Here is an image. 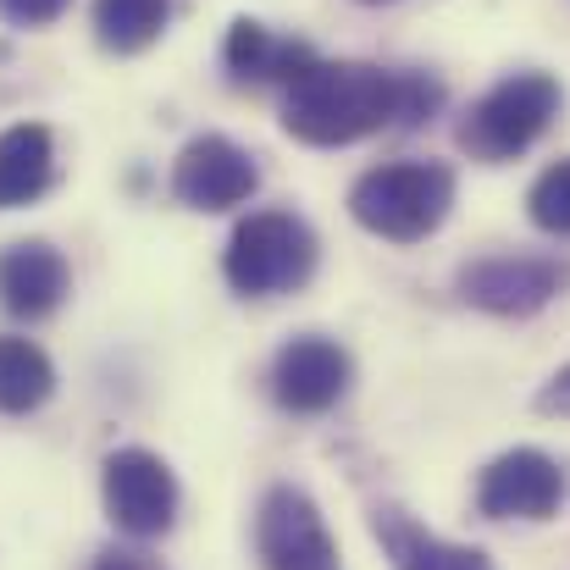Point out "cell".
<instances>
[{
  "instance_id": "obj_1",
  "label": "cell",
  "mask_w": 570,
  "mask_h": 570,
  "mask_svg": "<svg viewBox=\"0 0 570 570\" xmlns=\"http://www.w3.org/2000/svg\"><path fill=\"white\" fill-rule=\"evenodd\" d=\"M443 83L421 67H372V61H311L283 95V128L299 145L338 150L372 134H404L432 122Z\"/></svg>"
},
{
  "instance_id": "obj_3",
  "label": "cell",
  "mask_w": 570,
  "mask_h": 570,
  "mask_svg": "<svg viewBox=\"0 0 570 570\" xmlns=\"http://www.w3.org/2000/svg\"><path fill=\"white\" fill-rule=\"evenodd\" d=\"M566 89L554 72L543 67H521L510 78H499L465 117H460V150L482 167H504L515 156H527L560 117Z\"/></svg>"
},
{
  "instance_id": "obj_5",
  "label": "cell",
  "mask_w": 570,
  "mask_h": 570,
  "mask_svg": "<svg viewBox=\"0 0 570 570\" xmlns=\"http://www.w3.org/2000/svg\"><path fill=\"white\" fill-rule=\"evenodd\" d=\"M570 283V266L554 255H482L471 266H460L454 294L499 322H527L538 311H549Z\"/></svg>"
},
{
  "instance_id": "obj_4",
  "label": "cell",
  "mask_w": 570,
  "mask_h": 570,
  "mask_svg": "<svg viewBox=\"0 0 570 570\" xmlns=\"http://www.w3.org/2000/svg\"><path fill=\"white\" fill-rule=\"evenodd\" d=\"M311 272H316V233L294 210L244 216L233 227V238H227V255H222V277L244 299L294 294V288L311 283Z\"/></svg>"
},
{
  "instance_id": "obj_6",
  "label": "cell",
  "mask_w": 570,
  "mask_h": 570,
  "mask_svg": "<svg viewBox=\"0 0 570 570\" xmlns=\"http://www.w3.org/2000/svg\"><path fill=\"white\" fill-rule=\"evenodd\" d=\"M566 499V465L532 443H515L476 471V515L482 521H554Z\"/></svg>"
},
{
  "instance_id": "obj_8",
  "label": "cell",
  "mask_w": 570,
  "mask_h": 570,
  "mask_svg": "<svg viewBox=\"0 0 570 570\" xmlns=\"http://www.w3.org/2000/svg\"><path fill=\"white\" fill-rule=\"evenodd\" d=\"M255 554H261V570H344L316 499L288 482L266 488L255 510Z\"/></svg>"
},
{
  "instance_id": "obj_20",
  "label": "cell",
  "mask_w": 570,
  "mask_h": 570,
  "mask_svg": "<svg viewBox=\"0 0 570 570\" xmlns=\"http://www.w3.org/2000/svg\"><path fill=\"white\" fill-rule=\"evenodd\" d=\"M95 570H167L156 554H145V549H106Z\"/></svg>"
},
{
  "instance_id": "obj_18",
  "label": "cell",
  "mask_w": 570,
  "mask_h": 570,
  "mask_svg": "<svg viewBox=\"0 0 570 570\" xmlns=\"http://www.w3.org/2000/svg\"><path fill=\"white\" fill-rule=\"evenodd\" d=\"M67 6H72V0H0V17L17 22V28H45V22H56Z\"/></svg>"
},
{
  "instance_id": "obj_9",
  "label": "cell",
  "mask_w": 570,
  "mask_h": 570,
  "mask_svg": "<svg viewBox=\"0 0 570 570\" xmlns=\"http://www.w3.org/2000/svg\"><path fill=\"white\" fill-rule=\"evenodd\" d=\"M355 382V361L327 333H299L272 361V399L288 415H327Z\"/></svg>"
},
{
  "instance_id": "obj_11",
  "label": "cell",
  "mask_w": 570,
  "mask_h": 570,
  "mask_svg": "<svg viewBox=\"0 0 570 570\" xmlns=\"http://www.w3.org/2000/svg\"><path fill=\"white\" fill-rule=\"evenodd\" d=\"M72 288V272L61 261L56 244L45 238H22V244H6L0 249V305L22 322H45L50 311H61Z\"/></svg>"
},
{
  "instance_id": "obj_12",
  "label": "cell",
  "mask_w": 570,
  "mask_h": 570,
  "mask_svg": "<svg viewBox=\"0 0 570 570\" xmlns=\"http://www.w3.org/2000/svg\"><path fill=\"white\" fill-rule=\"evenodd\" d=\"M372 538H377L382 560L393 570H493V560L476 543H454L426 532L410 510L399 504H377L372 510Z\"/></svg>"
},
{
  "instance_id": "obj_13",
  "label": "cell",
  "mask_w": 570,
  "mask_h": 570,
  "mask_svg": "<svg viewBox=\"0 0 570 570\" xmlns=\"http://www.w3.org/2000/svg\"><path fill=\"white\" fill-rule=\"evenodd\" d=\"M222 61H227V72H233L238 83H283V89H288V83L316 61V50H311L305 39L272 33V28L255 22V17H238V22L227 28Z\"/></svg>"
},
{
  "instance_id": "obj_16",
  "label": "cell",
  "mask_w": 570,
  "mask_h": 570,
  "mask_svg": "<svg viewBox=\"0 0 570 570\" xmlns=\"http://www.w3.org/2000/svg\"><path fill=\"white\" fill-rule=\"evenodd\" d=\"M173 22V0H95V39L111 56L150 50Z\"/></svg>"
},
{
  "instance_id": "obj_21",
  "label": "cell",
  "mask_w": 570,
  "mask_h": 570,
  "mask_svg": "<svg viewBox=\"0 0 570 570\" xmlns=\"http://www.w3.org/2000/svg\"><path fill=\"white\" fill-rule=\"evenodd\" d=\"M361 6H393V0H361Z\"/></svg>"
},
{
  "instance_id": "obj_10",
  "label": "cell",
  "mask_w": 570,
  "mask_h": 570,
  "mask_svg": "<svg viewBox=\"0 0 570 570\" xmlns=\"http://www.w3.org/2000/svg\"><path fill=\"white\" fill-rule=\"evenodd\" d=\"M261 189V167L244 145L222 139V134H199L184 145L178 167H173V194L189 210H233Z\"/></svg>"
},
{
  "instance_id": "obj_15",
  "label": "cell",
  "mask_w": 570,
  "mask_h": 570,
  "mask_svg": "<svg viewBox=\"0 0 570 570\" xmlns=\"http://www.w3.org/2000/svg\"><path fill=\"white\" fill-rule=\"evenodd\" d=\"M56 393V366L33 338H0V415H33Z\"/></svg>"
},
{
  "instance_id": "obj_7",
  "label": "cell",
  "mask_w": 570,
  "mask_h": 570,
  "mask_svg": "<svg viewBox=\"0 0 570 570\" xmlns=\"http://www.w3.org/2000/svg\"><path fill=\"white\" fill-rule=\"evenodd\" d=\"M100 499L117 532L128 538H161L178 521V476L156 449H111L100 465Z\"/></svg>"
},
{
  "instance_id": "obj_19",
  "label": "cell",
  "mask_w": 570,
  "mask_h": 570,
  "mask_svg": "<svg viewBox=\"0 0 570 570\" xmlns=\"http://www.w3.org/2000/svg\"><path fill=\"white\" fill-rule=\"evenodd\" d=\"M538 415H554V421H570V366H560L554 377L538 387Z\"/></svg>"
},
{
  "instance_id": "obj_14",
  "label": "cell",
  "mask_w": 570,
  "mask_h": 570,
  "mask_svg": "<svg viewBox=\"0 0 570 570\" xmlns=\"http://www.w3.org/2000/svg\"><path fill=\"white\" fill-rule=\"evenodd\" d=\"M56 178V145L50 128L39 122H17L0 134V210L33 205Z\"/></svg>"
},
{
  "instance_id": "obj_17",
  "label": "cell",
  "mask_w": 570,
  "mask_h": 570,
  "mask_svg": "<svg viewBox=\"0 0 570 570\" xmlns=\"http://www.w3.org/2000/svg\"><path fill=\"white\" fill-rule=\"evenodd\" d=\"M527 210H532V222L543 227V233H554V238H570V156L566 161H554L532 194H527Z\"/></svg>"
},
{
  "instance_id": "obj_2",
  "label": "cell",
  "mask_w": 570,
  "mask_h": 570,
  "mask_svg": "<svg viewBox=\"0 0 570 570\" xmlns=\"http://www.w3.org/2000/svg\"><path fill=\"white\" fill-rule=\"evenodd\" d=\"M454 167L443 161H387L355 178L350 189V216L387 244H421L432 238L449 210H454Z\"/></svg>"
}]
</instances>
